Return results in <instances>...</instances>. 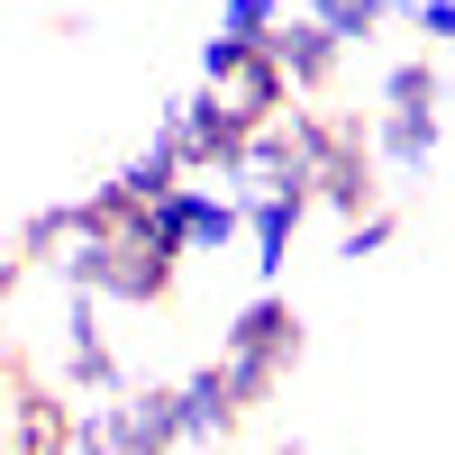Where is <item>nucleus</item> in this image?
<instances>
[{
  "label": "nucleus",
  "mask_w": 455,
  "mask_h": 455,
  "mask_svg": "<svg viewBox=\"0 0 455 455\" xmlns=\"http://www.w3.org/2000/svg\"><path fill=\"white\" fill-rule=\"evenodd\" d=\"M300 364V310L283 291H255L237 319L219 328V383L237 392V410H255V401H274V383Z\"/></svg>",
  "instance_id": "f03ea898"
},
{
  "label": "nucleus",
  "mask_w": 455,
  "mask_h": 455,
  "mask_svg": "<svg viewBox=\"0 0 455 455\" xmlns=\"http://www.w3.org/2000/svg\"><path fill=\"white\" fill-rule=\"evenodd\" d=\"M237 419H246V410H237V392L219 383V364H201V373H182V383H173V437H182V446H228Z\"/></svg>",
  "instance_id": "6e6552de"
},
{
  "label": "nucleus",
  "mask_w": 455,
  "mask_h": 455,
  "mask_svg": "<svg viewBox=\"0 0 455 455\" xmlns=\"http://www.w3.org/2000/svg\"><path fill=\"white\" fill-rule=\"evenodd\" d=\"M156 237L173 255H219V246H237L246 237V210L219 192V182H182V192L156 201Z\"/></svg>",
  "instance_id": "423d86ee"
},
{
  "label": "nucleus",
  "mask_w": 455,
  "mask_h": 455,
  "mask_svg": "<svg viewBox=\"0 0 455 455\" xmlns=\"http://www.w3.org/2000/svg\"><path fill=\"white\" fill-rule=\"evenodd\" d=\"M10 283H19V264H10V255H0V291H10Z\"/></svg>",
  "instance_id": "f3484780"
},
{
  "label": "nucleus",
  "mask_w": 455,
  "mask_h": 455,
  "mask_svg": "<svg viewBox=\"0 0 455 455\" xmlns=\"http://www.w3.org/2000/svg\"><path fill=\"white\" fill-rule=\"evenodd\" d=\"M410 19H419V36H437V46H455V0H410Z\"/></svg>",
  "instance_id": "dca6fc26"
},
{
  "label": "nucleus",
  "mask_w": 455,
  "mask_h": 455,
  "mask_svg": "<svg viewBox=\"0 0 455 455\" xmlns=\"http://www.w3.org/2000/svg\"><path fill=\"white\" fill-rule=\"evenodd\" d=\"M201 100H210L237 137L274 128L283 109H291V92H283V73L264 64V46H228V36H201Z\"/></svg>",
  "instance_id": "39448f33"
},
{
  "label": "nucleus",
  "mask_w": 455,
  "mask_h": 455,
  "mask_svg": "<svg viewBox=\"0 0 455 455\" xmlns=\"http://www.w3.org/2000/svg\"><path fill=\"white\" fill-rule=\"evenodd\" d=\"M173 383H128L119 401H73V455H173Z\"/></svg>",
  "instance_id": "20e7f679"
},
{
  "label": "nucleus",
  "mask_w": 455,
  "mask_h": 455,
  "mask_svg": "<svg viewBox=\"0 0 455 455\" xmlns=\"http://www.w3.org/2000/svg\"><path fill=\"white\" fill-rule=\"evenodd\" d=\"M274 28H283V0H219V28L210 36H228V46H264Z\"/></svg>",
  "instance_id": "4468645a"
},
{
  "label": "nucleus",
  "mask_w": 455,
  "mask_h": 455,
  "mask_svg": "<svg viewBox=\"0 0 455 455\" xmlns=\"http://www.w3.org/2000/svg\"><path fill=\"white\" fill-rule=\"evenodd\" d=\"M437 119H410V109H383L373 119V164H392V173H428L437 164Z\"/></svg>",
  "instance_id": "9b49d317"
},
{
  "label": "nucleus",
  "mask_w": 455,
  "mask_h": 455,
  "mask_svg": "<svg viewBox=\"0 0 455 455\" xmlns=\"http://www.w3.org/2000/svg\"><path fill=\"white\" fill-rule=\"evenodd\" d=\"M274 455H310V446H274Z\"/></svg>",
  "instance_id": "a211bd4d"
},
{
  "label": "nucleus",
  "mask_w": 455,
  "mask_h": 455,
  "mask_svg": "<svg viewBox=\"0 0 455 455\" xmlns=\"http://www.w3.org/2000/svg\"><path fill=\"white\" fill-rule=\"evenodd\" d=\"M401 237V219L392 210H364V219H347V237H337V255H347V264H364V255H383Z\"/></svg>",
  "instance_id": "2eb2a0df"
},
{
  "label": "nucleus",
  "mask_w": 455,
  "mask_h": 455,
  "mask_svg": "<svg viewBox=\"0 0 455 455\" xmlns=\"http://www.w3.org/2000/svg\"><path fill=\"white\" fill-rule=\"evenodd\" d=\"M19 255H36L46 274H64L73 291H92V300H128V310L164 300V291H173V274H182V255L156 237V210L109 201L100 182H92L83 201L36 210V219L19 228Z\"/></svg>",
  "instance_id": "f257e3e1"
},
{
  "label": "nucleus",
  "mask_w": 455,
  "mask_h": 455,
  "mask_svg": "<svg viewBox=\"0 0 455 455\" xmlns=\"http://www.w3.org/2000/svg\"><path fill=\"white\" fill-rule=\"evenodd\" d=\"M337 55H347V46H337L328 28H310V19H291V10H283L274 36H264V64L283 73V92H319L328 73H337Z\"/></svg>",
  "instance_id": "9d476101"
},
{
  "label": "nucleus",
  "mask_w": 455,
  "mask_h": 455,
  "mask_svg": "<svg viewBox=\"0 0 455 455\" xmlns=\"http://www.w3.org/2000/svg\"><path fill=\"white\" fill-rule=\"evenodd\" d=\"M246 210V264H255V283L274 291L283 283V264H291V237H300V219H310V192H264V201H237Z\"/></svg>",
  "instance_id": "1a4fd4ad"
},
{
  "label": "nucleus",
  "mask_w": 455,
  "mask_h": 455,
  "mask_svg": "<svg viewBox=\"0 0 455 455\" xmlns=\"http://www.w3.org/2000/svg\"><path fill=\"white\" fill-rule=\"evenodd\" d=\"M291 19H310V28H328L337 46H355V36H373L383 19H410V0H283Z\"/></svg>",
  "instance_id": "f8f14e48"
},
{
  "label": "nucleus",
  "mask_w": 455,
  "mask_h": 455,
  "mask_svg": "<svg viewBox=\"0 0 455 455\" xmlns=\"http://www.w3.org/2000/svg\"><path fill=\"white\" fill-rule=\"evenodd\" d=\"M283 128H291L300 192L347 210V219H364V201H373V137L355 119H310V109H283Z\"/></svg>",
  "instance_id": "7ed1b4c3"
},
{
  "label": "nucleus",
  "mask_w": 455,
  "mask_h": 455,
  "mask_svg": "<svg viewBox=\"0 0 455 455\" xmlns=\"http://www.w3.org/2000/svg\"><path fill=\"white\" fill-rule=\"evenodd\" d=\"M0 455H73V401L46 383H10L0 401Z\"/></svg>",
  "instance_id": "0eeeda50"
},
{
  "label": "nucleus",
  "mask_w": 455,
  "mask_h": 455,
  "mask_svg": "<svg viewBox=\"0 0 455 455\" xmlns=\"http://www.w3.org/2000/svg\"><path fill=\"white\" fill-rule=\"evenodd\" d=\"M383 109L437 119V109H446V83H437V64H419V55H410V64H392V73H383Z\"/></svg>",
  "instance_id": "ddd939ff"
}]
</instances>
